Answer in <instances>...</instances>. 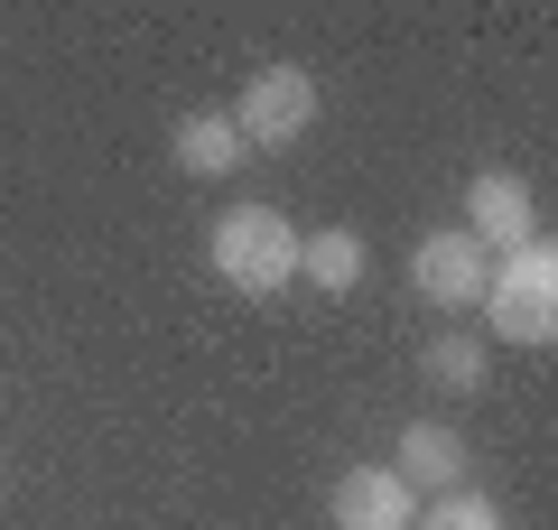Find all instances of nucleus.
Returning a JSON list of instances; mask_svg holds the SVG:
<instances>
[{
    "label": "nucleus",
    "mask_w": 558,
    "mask_h": 530,
    "mask_svg": "<svg viewBox=\"0 0 558 530\" xmlns=\"http://www.w3.org/2000/svg\"><path fill=\"white\" fill-rule=\"evenodd\" d=\"M205 261H215V279H233L242 298H279L299 279V224L279 215V205H223L215 233H205Z\"/></svg>",
    "instance_id": "nucleus-1"
},
{
    "label": "nucleus",
    "mask_w": 558,
    "mask_h": 530,
    "mask_svg": "<svg viewBox=\"0 0 558 530\" xmlns=\"http://www.w3.org/2000/svg\"><path fill=\"white\" fill-rule=\"evenodd\" d=\"M484 316H494V335L521 345V353H549L558 345V242L549 233L494 261V279H484Z\"/></svg>",
    "instance_id": "nucleus-2"
},
{
    "label": "nucleus",
    "mask_w": 558,
    "mask_h": 530,
    "mask_svg": "<svg viewBox=\"0 0 558 530\" xmlns=\"http://www.w3.org/2000/svg\"><path fill=\"white\" fill-rule=\"evenodd\" d=\"M223 121L242 131V149H289V140L317 131V75L307 65H260V75H242V103Z\"/></svg>",
    "instance_id": "nucleus-3"
},
{
    "label": "nucleus",
    "mask_w": 558,
    "mask_h": 530,
    "mask_svg": "<svg viewBox=\"0 0 558 530\" xmlns=\"http://www.w3.org/2000/svg\"><path fill=\"white\" fill-rule=\"evenodd\" d=\"M465 242H475L484 261L494 252H521V242H539V205H531V186H521L512 168H484L475 186H465V224H457Z\"/></svg>",
    "instance_id": "nucleus-4"
},
{
    "label": "nucleus",
    "mask_w": 558,
    "mask_h": 530,
    "mask_svg": "<svg viewBox=\"0 0 558 530\" xmlns=\"http://www.w3.org/2000/svg\"><path fill=\"white\" fill-rule=\"evenodd\" d=\"M410 279H418V298H428V308L465 316V308H484V279H494V261H484L475 242L447 224V233H428V242L410 252Z\"/></svg>",
    "instance_id": "nucleus-5"
},
{
    "label": "nucleus",
    "mask_w": 558,
    "mask_h": 530,
    "mask_svg": "<svg viewBox=\"0 0 558 530\" xmlns=\"http://www.w3.org/2000/svg\"><path fill=\"white\" fill-rule=\"evenodd\" d=\"M326 521L336 530H410L418 493L400 484L391 466H354V474H336V493H326Z\"/></svg>",
    "instance_id": "nucleus-6"
},
{
    "label": "nucleus",
    "mask_w": 558,
    "mask_h": 530,
    "mask_svg": "<svg viewBox=\"0 0 558 530\" xmlns=\"http://www.w3.org/2000/svg\"><path fill=\"white\" fill-rule=\"evenodd\" d=\"M391 474L418 493V503H428V493H457V484H465V437H457V429H438V419H418V429H400Z\"/></svg>",
    "instance_id": "nucleus-7"
},
{
    "label": "nucleus",
    "mask_w": 558,
    "mask_h": 530,
    "mask_svg": "<svg viewBox=\"0 0 558 530\" xmlns=\"http://www.w3.org/2000/svg\"><path fill=\"white\" fill-rule=\"evenodd\" d=\"M363 270H373V252H363V233H344V224H317V233H299V279H317L326 298L363 289Z\"/></svg>",
    "instance_id": "nucleus-8"
},
{
    "label": "nucleus",
    "mask_w": 558,
    "mask_h": 530,
    "mask_svg": "<svg viewBox=\"0 0 558 530\" xmlns=\"http://www.w3.org/2000/svg\"><path fill=\"white\" fill-rule=\"evenodd\" d=\"M168 149H178L186 177H233V168H242V131H233L223 112H186L178 131H168Z\"/></svg>",
    "instance_id": "nucleus-9"
},
{
    "label": "nucleus",
    "mask_w": 558,
    "mask_h": 530,
    "mask_svg": "<svg viewBox=\"0 0 558 530\" xmlns=\"http://www.w3.org/2000/svg\"><path fill=\"white\" fill-rule=\"evenodd\" d=\"M410 530H512V521H502V503H494V493L457 484V493H428Z\"/></svg>",
    "instance_id": "nucleus-10"
},
{
    "label": "nucleus",
    "mask_w": 558,
    "mask_h": 530,
    "mask_svg": "<svg viewBox=\"0 0 558 530\" xmlns=\"http://www.w3.org/2000/svg\"><path fill=\"white\" fill-rule=\"evenodd\" d=\"M418 373L438 382V392H484V373H494V363H484L475 335H438V345H418Z\"/></svg>",
    "instance_id": "nucleus-11"
}]
</instances>
